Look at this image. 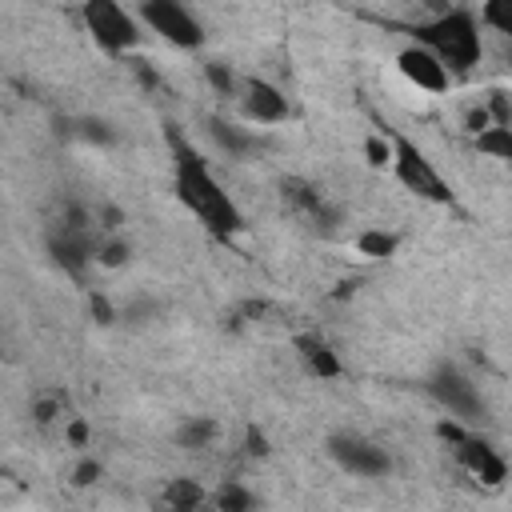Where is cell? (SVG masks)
Wrapping results in <instances>:
<instances>
[{"label":"cell","mask_w":512,"mask_h":512,"mask_svg":"<svg viewBox=\"0 0 512 512\" xmlns=\"http://www.w3.org/2000/svg\"><path fill=\"white\" fill-rule=\"evenodd\" d=\"M352 248L364 260H392L400 252V232H392V228H360L352 236Z\"/></svg>","instance_id":"5bb4252c"},{"label":"cell","mask_w":512,"mask_h":512,"mask_svg":"<svg viewBox=\"0 0 512 512\" xmlns=\"http://www.w3.org/2000/svg\"><path fill=\"white\" fill-rule=\"evenodd\" d=\"M428 396H432L448 416H456V420H464V424H472V428L484 420V400H480L476 384H472L456 364H440V368L428 376Z\"/></svg>","instance_id":"8992f818"},{"label":"cell","mask_w":512,"mask_h":512,"mask_svg":"<svg viewBox=\"0 0 512 512\" xmlns=\"http://www.w3.org/2000/svg\"><path fill=\"white\" fill-rule=\"evenodd\" d=\"M208 504L220 508V512H248V508H256L260 500H256V492H248L240 480H224L216 492H208Z\"/></svg>","instance_id":"d6986e66"},{"label":"cell","mask_w":512,"mask_h":512,"mask_svg":"<svg viewBox=\"0 0 512 512\" xmlns=\"http://www.w3.org/2000/svg\"><path fill=\"white\" fill-rule=\"evenodd\" d=\"M216 436H220V424H216L212 416H188V420L176 428V444H180V448H192V452L212 448Z\"/></svg>","instance_id":"2e32d148"},{"label":"cell","mask_w":512,"mask_h":512,"mask_svg":"<svg viewBox=\"0 0 512 512\" xmlns=\"http://www.w3.org/2000/svg\"><path fill=\"white\" fill-rule=\"evenodd\" d=\"M160 504H164V508H172V512H192V508L208 504V492H204V484H200V480H192V476H176V480H168V484H164Z\"/></svg>","instance_id":"9a60e30c"},{"label":"cell","mask_w":512,"mask_h":512,"mask_svg":"<svg viewBox=\"0 0 512 512\" xmlns=\"http://www.w3.org/2000/svg\"><path fill=\"white\" fill-rule=\"evenodd\" d=\"M136 20L180 52H196L204 44V24L184 0H140Z\"/></svg>","instance_id":"5b68a950"},{"label":"cell","mask_w":512,"mask_h":512,"mask_svg":"<svg viewBox=\"0 0 512 512\" xmlns=\"http://www.w3.org/2000/svg\"><path fill=\"white\" fill-rule=\"evenodd\" d=\"M488 124H492V120H488V108H484V104H476V108H468V116H464V128H468L472 136H476L480 128H488Z\"/></svg>","instance_id":"836d02e7"},{"label":"cell","mask_w":512,"mask_h":512,"mask_svg":"<svg viewBox=\"0 0 512 512\" xmlns=\"http://www.w3.org/2000/svg\"><path fill=\"white\" fill-rule=\"evenodd\" d=\"M204 76H208V84H212L216 96H236V92H240V76H236L228 64H220V60L204 64Z\"/></svg>","instance_id":"cb8c5ba5"},{"label":"cell","mask_w":512,"mask_h":512,"mask_svg":"<svg viewBox=\"0 0 512 512\" xmlns=\"http://www.w3.org/2000/svg\"><path fill=\"white\" fill-rule=\"evenodd\" d=\"M244 452L248 456H268L272 448H268V436H264V428H256V424H248V432H244Z\"/></svg>","instance_id":"1f68e13d"},{"label":"cell","mask_w":512,"mask_h":512,"mask_svg":"<svg viewBox=\"0 0 512 512\" xmlns=\"http://www.w3.org/2000/svg\"><path fill=\"white\" fill-rule=\"evenodd\" d=\"M80 24L92 36V44L108 56H128L144 40L136 12H128L120 0H84L80 4Z\"/></svg>","instance_id":"277c9868"},{"label":"cell","mask_w":512,"mask_h":512,"mask_svg":"<svg viewBox=\"0 0 512 512\" xmlns=\"http://www.w3.org/2000/svg\"><path fill=\"white\" fill-rule=\"evenodd\" d=\"M100 476H104V464H100L96 456H80L76 468H72V484H76V488H92Z\"/></svg>","instance_id":"d4e9b609"},{"label":"cell","mask_w":512,"mask_h":512,"mask_svg":"<svg viewBox=\"0 0 512 512\" xmlns=\"http://www.w3.org/2000/svg\"><path fill=\"white\" fill-rule=\"evenodd\" d=\"M320 200H324V196H320L312 184H304V180H284V204H292L296 212H304V216H308Z\"/></svg>","instance_id":"603a6c76"},{"label":"cell","mask_w":512,"mask_h":512,"mask_svg":"<svg viewBox=\"0 0 512 512\" xmlns=\"http://www.w3.org/2000/svg\"><path fill=\"white\" fill-rule=\"evenodd\" d=\"M132 260V244L120 236V232H108V236H96V248H92V264L96 268H124Z\"/></svg>","instance_id":"ac0fdd59"},{"label":"cell","mask_w":512,"mask_h":512,"mask_svg":"<svg viewBox=\"0 0 512 512\" xmlns=\"http://www.w3.org/2000/svg\"><path fill=\"white\" fill-rule=\"evenodd\" d=\"M68 136H80V140H88V144H96V148L116 144V128H112L108 120H100V116H80V120H72V124H68Z\"/></svg>","instance_id":"ffe728a7"},{"label":"cell","mask_w":512,"mask_h":512,"mask_svg":"<svg viewBox=\"0 0 512 512\" xmlns=\"http://www.w3.org/2000/svg\"><path fill=\"white\" fill-rule=\"evenodd\" d=\"M64 440H68L72 448H88V440H92V428H88V420H84V416H72V420H64Z\"/></svg>","instance_id":"f1b7e54d"},{"label":"cell","mask_w":512,"mask_h":512,"mask_svg":"<svg viewBox=\"0 0 512 512\" xmlns=\"http://www.w3.org/2000/svg\"><path fill=\"white\" fill-rule=\"evenodd\" d=\"M124 208H116V204H104L100 212H92V224H96V232L100 236H108V232H120L124 228Z\"/></svg>","instance_id":"484cf974"},{"label":"cell","mask_w":512,"mask_h":512,"mask_svg":"<svg viewBox=\"0 0 512 512\" xmlns=\"http://www.w3.org/2000/svg\"><path fill=\"white\" fill-rule=\"evenodd\" d=\"M88 312H92V320H96V324H104V328H108V324H116V308H112V300H108V296H100V292H92V296H88Z\"/></svg>","instance_id":"f546056e"},{"label":"cell","mask_w":512,"mask_h":512,"mask_svg":"<svg viewBox=\"0 0 512 512\" xmlns=\"http://www.w3.org/2000/svg\"><path fill=\"white\" fill-rule=\"evenodd\" d=\"M472 432V424H464V420H456V416H444V420H436V436L448 444V448H456L464 436Z\"/></svg>","instance_id":"4316f807"},{"label":"cell","mask_w":512,"mask_h":512,"mask_svg":"<svg viewBox=\"0 0 512 512\" xmlns=\"http://www.w3.org/2000/svg\"><path fill=\"white\" fill-rule=\"evenodd\" d=\"M476 152L480 156H492V160H512V124H488L472 136Z\"/></svg>","instance_id":"e0dca14e"},{"label":"cell","mask_w":512,"mask_h":512,"mask_svg":"<svg viewBox=\"0 0 512 512\" xmlns=\"http://www.w3.org/2000/svg\"><path fill=\"white\" fill-rule=\"evenodd\" d=\"M364 160H368V168H376V172H384V168H388V160H392L388 124H384L380 132H368V136H364Z\"/></svg>","instance_id":"7402d4cb"},{"label":"cell","mask_w":512,"mask_h":512,"mask_svg":"<svg viewBox=\"0 0 512 512\" xmlns=\"http://www.w3.org/2000/svg\"><path fill=\"white\" fill-rule=\"evenodd\" d=\"M396 72H400L412 88H420V92H428V96H444V92L452 88V72H448L424 44H416V40L396 52Z\"/></svg>","instance_id":"9c48e42d"},{"label":"cell","mask_w":512,"mask_h":512,"mask_svg":"<svg viewBox=\"0 0 512 512\" xmlns=\"http://www.w3.org/2000/svg\"><path fill=\"white\" fill-rule=\"evenodd\" d=\"M56 416H60V400H56V396L32 400V420H36V424H52Z\"/></svg>","instance_id":"4dcf8cb0"},{"label":"cell","mask_w":512,"mask_h":512,"mask_svg":"<svg viewBox=\"0 0 512 512\" xmlns=\"http://www.w3.org/2000/svg\"><path fill=\"white\" fill-rule=\"evenodd\" d=\"M416 44H424L448 72H472L484 56V40H480V20L472 8H448L432 20H420L408 28Z\"/></svg>","instance_id":"7a4b0ae2"},{"label":"cell","mask_w":512,"mask_h":512,"mask_svg":"<svg viewBox=\"0 0 512 512\" xmlns=\"http://www.w3.org/2000/svg\"><path fill=\"white\" fill-rule=\"evenodd\" d=\"M236 104H240V116L248 124H284L292 116L288 96L268 76H244L240 92H236Z\"/></svg>","instance_id":"ba28073f"},{"label":"cell","mask_w":512,"mask_h":512,"mask_svg":"<svg viewBox=\"0 0 512 512\" xmlns=\"http://www.w3.org/2000/svg\"><path fill=\"white\" fill-rule=\"evenodd\" d=\"M484 108H488V120H492V124H512V108H508V92H504V88H496V92L484 100Z\"/></svg>","instance_id":"83f0119b"},{"label":"cell","mask_w":512,"mask_h":512,"mask_svg":"<svg viewBox=\"0 0 512 512\" xmlns=\"http://www.w3.org/2000/svg\"><path fill=\"white\" fill-rule=\"evenodd\" d=\"M132 72H136V80H140L148 92H156V88H160V72H156L148 60H132Z\"/></svg>","instance_id":"d6a6232c"},{"label":"cell","mask_w":512,"mask_h":512,"mask_svg":"<svg viewBox=\"0 0 512 512\" xmlns=\"http://www.w3.org/2000/svg\"><path fill=\"white\" fill-rule=\"evenodd\" d=\"M456 452V460H460V468L468 472V476H476L480 484H492V488H500L504 480H508V460H504V452L496 448V444H488L476 428L452 448Z\"/></svg>","instance_id":"30bf717a"},{"label":"cell","mask_w":512,"mask_h":512,"mask_svg":"<svg viewBox=\"0 0 512 512\" xmlns=\"http://www.w3.org/2000/svg\"><path fill=\"white\" fill-rule=\"evenodd\" d=\"M292 348H296L300 364H304L316 380H340V376H344V364H340L336 348H332L320 332H296V336H292Z\"/></svg>","instance_id":"7c38bea8"},{"label":"cell","mask_w":512,"mask_h":512,"mask_svg":"<svg viewBox=\"0 0 512 512\" xmlns=\"http://www.w3.org/2000/svg\"><path fill=\"white\" fill-rule=\"evenodd\" d=\"M388 140H392L388 172H392L412 196L432 200V204H448V200H452V188H448V180L436 172V164L428 160V152H424L412 136H404L400 128H388Z\"/></svg>","instance_id":"3957f363"},{"label":"cell","mask_w":512,"mask_h":512,"mask_svg":"<svg viewBox=\"0 0 512 512\" xmlns=\"http://www.w3.org/2000/svg\"><path fill=\"white\" fill-rule=\"evenodd\" d=\"M208 136H212V140H216V148H220L224 156H232V160H240V156L256 152V136H252L248 128H240V124L224 120V116H208Z\"/></svg>","instance_id":"4fadbf2b"},{"label":"cell","mask_w":512,"mask_h":512,"mask_svg":"<svg viewBox=\"0 0 512 512\" xmlns=\"http://www.w3.org/2000/svg\"><path fill=\"white\" fill-rule=\"evenodd\" d=\"M164 140H168V156H172V188L176 200L204 224V232H212L216 240H232L244 232V212L232 200V192L216 180L208 156L184 136L180 124H164Z\"/></svg>","instance_id":"6da1fadb"},{"label":"cell","mask_w":512,"mask_h":512,"mask_svg":"<svg viewBox=\"0 0 512 512\" xmlns=\"http://www.w3.org/2000/svg\"><path fill=\"white\" fill-rule=\"evenodd\" d=\"M476 20L500 36H512V0H480Z\"/></svg>","instance_id":"44dd1931"},{"label":"cell","mask_w":512,"mask_h":512,"mask_svg":"<svg viewBox=\"0 0 512 512\" xmlns=\"http://www.w3.org/2000/svg\"><path fill=\"white\" fill-rule=\"evenodd\" d=\"M100 232H72V228H52L48 232V256L56 268H64L72 280H84L92 268V248Z\"/></svg>","instance_id":"8fae6325"},{"label":"cell","mask_w":512,"mask_h":512,"mask_svg":"<svg viewBox=\"0 0 512 512\" xmlns=\"http://www.w3.org/2000/svg\"><path fill=\"white\" fill-rule=\"evenodd\" d=\"M328 456H332L344 472H352V476H360V480H380V476L392 472V456H388L376 440H368V436H360V432H332V436H328Z\"/></svg>","instance_id":"52a82bcc"}]
</instances>
